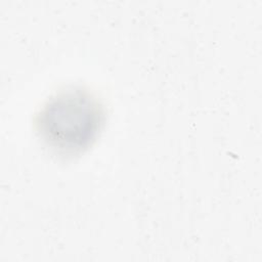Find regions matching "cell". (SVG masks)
Wrapping results in <instances>:
<instances>
[{"mask_svg":"<svg viewBox=\"0 0 262 262\" xmlns=\"http://www.w3.org/2000/svg\"><path fill=\"white\" fill-rule=\"evenodd\" d=\"M104 121L98 98L83 87H68L51 95L35 118L43 142L60 155L85 150L96 139Z\"/></svg>","mask_w":262,"mask_h":262,"instance_id":"cell-1","label":"cell"}]
</instances>
